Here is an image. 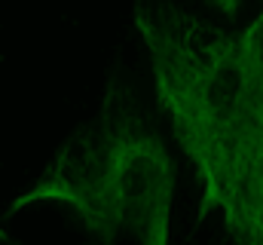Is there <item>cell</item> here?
Masks as SVG:
<instances>
[{"instance_id": "obj_1", "label": "cell", "mask_w": 263, "mask_h": 245, "mask_svg": "<svg viewBox=\"0 0 263 245\" xmlns=\"http://www.w3.org/2000/svg\"><path fill=\"white\" fill-rule=\"evenodd\" d=\"M153 95L199 184L193 227L220 215L233 245H263V6L223 28L178 0H135Z\"/></svg>"}, {"instance_id": "obj_2", "label": "cell", "mask_w": 263, "mask_h": 245, "mask_svg": "<svg viewBox=\"0 0 263 245\" xmlns=\"http://www.w3.org/2000/svg\"><path fill=\"white\" fill-rule=\"evenodd\" d=\"M98 221L89 233L98 245L132 236L138 245H168L178 166L162 132L144 117L135 92L114 77L98 117Z\"/></svg>"}, {"instance_id": "obj_3", "label": "cell", "mask_w": 263, "mask_h": 245, "mask_svg": "<svg viewBox=\"0 0 263 245\" xmlns=\"http://www.w3.org/2000/svg\"><path fill=\"white\" fill-rule=\"evenodd\" d=\"M199 3H205L208 9H214V12H220L223 19H239V12L245 9V0H199Z\"/></svg>"}, {"instance_id": "obj_5", "label": "cell", "mask_w": 263, "mask_h": 245, "mask_svg": "<svg viewBox=\"0 0 263 245\" xmlns=\"http://www.w3.org/2000/svg\"><path fill=\"white\" fill-rule=\"evenodd\" d=\"M260 6H263V3H260Z\"/></svg>"}, {"instance_id": "obj_4", "label": "cell", "mask_w": 263, "mask_h": 245, "mask_svg": "<svg viewBox=\"0 0 263 245\" xmlns=\"http://www.w3.org/2000/svg\"><path fill=\"white\" fill-rule=\"evenodd\" d=\"M0 245H6V230H3V224H0Z\"/></svg>"}]
</instances>
